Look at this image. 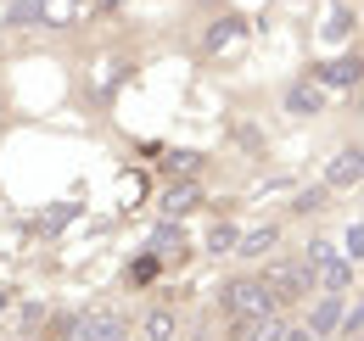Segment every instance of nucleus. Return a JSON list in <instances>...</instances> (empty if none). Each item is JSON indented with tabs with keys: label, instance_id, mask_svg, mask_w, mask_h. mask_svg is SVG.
<instances>
[{
	"label": "nucleus",
	"instance_id": "obj_14",
	"mask_svg": "<svg viewBox=\"0 0 364 341\" xmlns=\"http://www.w3.org/2000/svg\"><path fill=\"white\" fill-rule=\"evenodd\" d=\"M146 341H174V319L168 313H151L146 319Z\"/></svg>",
	"mask_w": 364,
	"mask_h": 341
},
{
	"label": "nucleus",
	"instance_id": "obj_4",
	"mask_svg": "<svg viewBox=\"0 0 364 341\" xmlns=\"http://www.w3.org/2000/svg\"><path fill=\"white\" fill-rule=\"evenodd\" d=\"M264 291H269L274 302H291V297H303V291H309V274H303V269H269Z\"/></svg>",
	"mask_w": 364,
	"mask_h": 341
},
{
	"label": "nucleus",
	"instance_id": "obj_7",
	"mask_svg": "<svg viewBox=\"0 0 364 341\" xmlns=\"http://www.w3.org/2000/svg\"><path fill=\"white\" fill-rule=\"evenodd\" d=\"M191 207H196V185H168V190H163V213L168 218L191 213Z\"/></svg>",
	"mask_w": 364,
	"mask_h": 341
},
{
	"label": "nucleus",
	"instance_id": "obj_15",
	"mask_svg": "<svg viewBox=\"0 0 364 341\" xmlns=\"http://www.w3.org/2000/svg\"><path fill=\"white\" fill-rule=\"evenodd\" d=\"M235 40H241V28H235V23H219V28L208 34V45H213V50H230Z\"/></svg>",
	"mask_w": 364,
	"mask_h": 341
},
{
	"label": "nucleus",
	"instance_id": "obj_16",
	"mask_svg": "<svg viewBox=\"0 0 364 341\" xmlns=\"http://www.w3.org/2000/svg\"><path fill=\"white\" fill-rule=\"evenodd\" d=\"M208 247H213V252H235V229H230V224H213Z\"/></svg>",
	"mask_w": 364,
	"mask_h": 341
},
{
	"label": "nucleus",
	"instance_id": "obj_10",
	"mask_svg": "<svg viewBox=\"0 0 364 341\" xmlns=\"http://www.w3.org/2000/svg\"><path fill=\"white\" fill-rule=\"evenodd\" d=\"M180 247H185L180 224H163V229L151 235V252H157V257H180Z\"/></svg>",
	"mask_w": 364,
	"mask_h": 341
},
{
	"label": "nucleus",
	"instance_id": "obj_12",
	"mask_svg": "<svg viewBox=\"0 0 364 341\" xmlns=\"http://www.w3.org/2000/svg\"><path fill=\"white\" fill-rule=\"evenodd\" d=\"M40 6V23H68L79 11V0H34Z\"/></svg>",
	"mask_w": 364,
	"mask_h": 341
},
{
	"label": "nucleus",
	"instance_id": "obj_3",
	"mask_svg": "<svg viewBox=\"0 0 364 341\" xmlns=\"http://www.w3.org/2000/svg\"><path fill=\"white\" fill-rule=\"evenodd\" d=\"M79 341H124V313L118 308H90L79 319Z\"/></svg>",
	"mask_w": 364,
	"mask_h": 341
},
{
	"label": "nucleus",
	"instance_id": "obj_17",
	"mask_svg": "<svg viewBox=\"0 0 364 341\" xmlns=\"http://www.w3.org/2000/svg\"><path fill=\"white\" fill-rule=\"evenodd\" d=\"M342 252H348V263H359V257H364V224H353V229H348Z\"/></svg>",
	"mask_w": 364,
	"mask_h": 341
},
{
	"label": "nucleus",
	"instance_id": "obj_19",
	"mask_svg": "<svg viewBox=\"0 0 364 341\" xmlns=\"http://www.w3.org/2000/svg\"><path fill=\"white\" fill-rule=\"evenodd\" d=\"M280 336H286V341H314L309 330H280Z\"/></svg>",
	"mask_w": 364,
	"mask_h": 341
},
{
	"label": "nucleus",
	"instance_id": "obj_5",
	"mask_svg": "<svg viewBox=\"0 0 364 341\" xmlns=\"http://www.w3.org/2000/svg\"><path fill=\"white\" fill-rule=\"evenodd\" d=\"M359 173H364V151H359V146H348V151L331 157L325 179H331V185H359Z\"/></svg>",
	"mask_w": 364,
	"mask_h": 341
},
{
	"label": "nucleus",
	"instance_id": "obj_2",
	"mask_svg": "<svg viewBox=\"0 0 364 341\" xmlns=\"http://www.w3.org/2000/svg\"><path fill=\"white\" fill-rule=\"evenodd\" d=\"M303 274H309V280H319L325 291H342L353 269H348V263H336V257H331V247H314V252H309V263H303Z\"/></svg>",
	"mask_w": 364,
	"mask_h": 341
},
{
	"label": "nucleus",
	"instance_id": "obj_8",
	"mask_svg": "<svg viewBox=\"0 0 364 341\" xmlns=\"http://www.w3.org/2000/svg\"><path fill=\"white\" fill-rule=\"evenodd\" d=\"M336 319H342V302H336V297H325L314 313H309V325H303V330H309V336H325V330H331Z\"/></svg>",
	"mask_w": 364,
	"mask_h": 341
},
{
	"label": "nucleus",
	"instance_id": "obj_1",
	"mask_svg": "<svg viewBox=\"0 0 364 341\" xmlns=\"http://www.w3.org/2000/svg\"><path fill=\"white\" fill-rule=\"evenodd\" d=\"M225 308H230V319H241V325H252V319H269L280 302L264 291V280H235L225 291Z\"/></svg>",
	"mask_w": 364,
	"mask_h": 341
},
{
	"label": "nucleus",
	"instance_id": "obj_11",
	"mask_svg": "<svg viewBox=\"0 0 364 341\" xmlns=\"http://www.w3.org/2000/svg\"><path fill=\"white\" fill-rule=\"evenodd\" d=\"M269 247H274V229L264 224V229H252V235H241V247H235V252H241V257H264Z\"/></svg>",
	"mask_w": 364,
	"mask_h": 341
},
{
	"label": "nucleus",
	"instance_id": "obj_13",
	"mask_svg": "<svg viewBox=\"0 0 364 341\" xmlns=\"http://www.w3.org/2000/svg\"><path fill=\"white\" fill-rule=\"evenodd\" d=\"M79 213V202H62V207H50L46 218H40V224H34V229H40V235H56V229H62V224H68V218Z\"/></svg>",
	"mask_w": 364,
	"mask_h": 341
},
{
	"label": "nucleus",
	"instance_id": "obj_9",
	"mask_svg": "<svg viewBox=\"0 0 364 341\" xmlns=\"http://www.w3.org/2000/svg\"><path fill=\"white\" fill-rule=\"evenodd\" d=\"M325 85H359V56H342V62H325L319 67Z\"/></svg>",
	"mask_w": 364,
	"mask_h": 341
},
{
	"label": "nucleus",
	"instance_id": "obj_18",
	"mask_svg": "<svg viewBox=\"0 0 364 341\" xmlns=\"http://www.w3.org/2000/svg\"><path fill=\"white\" fill-rule=\"evenodd\" d=\"M34 17H40L34 0H17V6H11V23H34Z\"/></svg>",
	"mask_w": 364,
	"mask_h": 341
},
{
	"label": "nucleus",
	"instance_id": "obj_6",
	"mask_svg": "<svg viewBox=\"0 0 364 341\" xmlns=\"http://www.w3.org/2000/svg\"><path fill=\"white\" fill-rule=\"evenodd\" d=\"M286 107H291L297 118H314L319 107H325V90H319V85H291V90H286Z\"/></svg>",
	"mask_w": 364,
	"mask_h": 341
}]
</instances>
